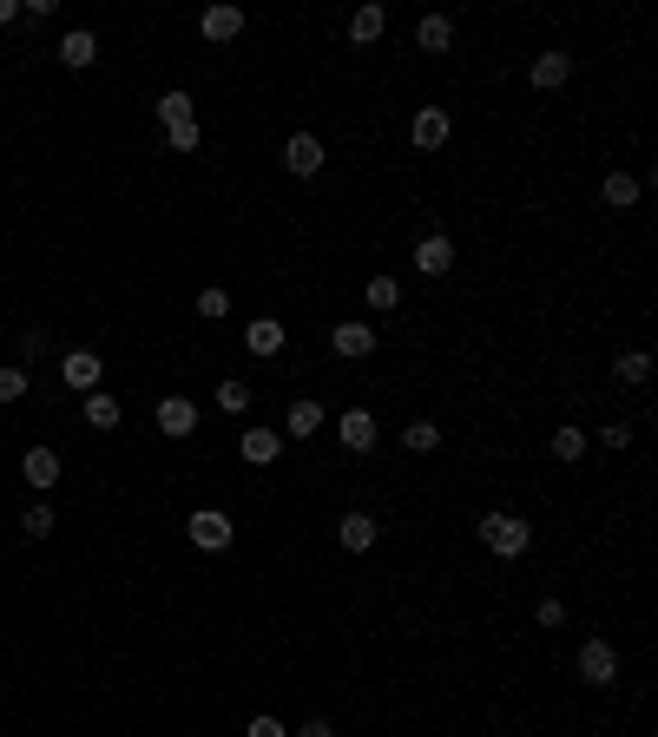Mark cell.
<instances>
[{"label": "cell", "instance_id": "6da1fadb", "mask_svg": "<svg viewBox=\"0 0 658 737\" xmlns=\"http://www.w3.org/2000/svg\"><path fill=\"white\" fill-rule=\"evenodd\" d=\"M481 540H487V553H501V560H520V553L533 547V527H527L520 514H507V507H501V514H487V520H481Z\"/></svg>", "mask_w": 658, "mask_h": 737}, {"label": "cell", "instance_id": "7a4b0ae2", "mask_svg": "<svg viewBox=\"0 0 658 737\" xmlns=\"http://www.w3.org/2000/svg\"><path fill=\"white\" fill-rule=\"evenodd\" d=\"M185 534H191V547H204V553H224L231 547V514H224V507H198V514L185 520Z\"/></svg>", "mask_w": 658, "mask_h": 737}, {"label": "cell", "instance_id": "3957f363", "mask_svg": "<svg viewBox=\"0 0 658 737\" xmlns=\"http://www.w3.org/2000/svg\"><path fill=\"white\" fill-rule=\"evenodd\" d=\"M283 172L316 178L323 172V139H316V132H290V139H283Z\"/></svg>", "mask_w": 658, "mask_h": 737}, {"label": "cell", "instance_id": "277c9868", "mask_svg": "<svg viewBox=\"0 0 658 737\" xmlns=\"http://www.w3.org/2000/svg\"><path fill=\"white\" fill-rule=\"evenodd\" d=\"M336 441H343L349 455H369V448H376V415H369V408H343V415H336Z\"/></svg>", "mask_w": 658, "mask_h": 737}, {"label": "cell", "instance_id": "5b68a950", "mask_svg": "<svg viewBox=\"0 0 658 737\" xmlns=\"http://www.w3.org/2000/svg\"><path fill=\"white\" fill-rule=\"evenodd\" d=\"M158 435H172V441L198 435V402H191V395H165V402H158Z\"/></svg>", "mask_w": 658, "mask_h": 737}, {"label": "cell", "instance_id": "8992f818", "mask_svg": "<svg viewBox=\"0 0 658 737\" xmlns=\"http://www.w3.org/2000/svg\"><path fill=\"white\" fill-rule=\"evenodd\" d=\"M580 678L586 685H612V678H619V652H612L606 639H586L580 645Z\"/></svg>", "mask_w": 658, "mask_h": 737}, {"label": "cell", "instance_id": "52a82bcc", "mask_svg": "<svg viewBox=\"0 0 658 737\" xmlns=\"http://www.w3.org/2000/svg\"><path fill=\"white\" fill-rule=\"evenodd\" d=\"M99 376H106V362H99L93 349H73V356L60 362V382H66V389H79V395H93Z\"/></svg>", "mask_w": 658, "mask_h": 737}, {"label": "cell", "instance_id": "ba28073f", "mask_svg": "<svg viewBox=\"0 0 658 737\" xmlns=\"http://www.w3.org/2000/svg\"><path fill=\"white\" fill-rule=\"evenodd\" d=\"M448 132H455V126H448V112H441V106H422L415 119H408V139L422 145V152H441V145H448Z\"/></svg>", "mask_w": 658, "mask_h": 737}, {"label": "cell", "instance_id": "9c48e42d", "mask_svg": "<svg viewBox=\"0 0 658 737\" xmlns=\"http://www.w3.org/2000/svg\"><path fill=\"white\" fill-rule=\"evenodd\" d=\"M329 349L343 362H362V356H376V330H369V323H336V330H329Z\"/></svg>", "mask_w": 658, "mask_h": 737}, {"label": "cell", "instance_id": "30bf717a", "mask_svg": "<svg viewBox=\"0 0 658 737\" xmlns=\"http://www.w3.org/2000/svg\"><path fill=\"white\" fill-rule=\"evenodd\" d=\"M415 270H422V277H448V270H455V237H422V244H415Z\"/></svg>", "mask_w": 658, "mask_h": 737}, {"label": "cell", "instance_id": "8fae6325", "mask_svg": "<svg viewBox=\"0 0 658 737\" xmlns=\"http://www.w3.org/2000/svg\"><path fill=\"white\" fill-rule=\"evenodd\" d=\"M237 455L251 461V468H270V461L283 455V435H277V428H244V441H237Z\"/></svg>", "mask_w": 658, "mask_h": 737}, {"label": "cell", "instance_id": "7c38bea8", "mask_svg": "<svg viewBox=\"0 0 658 737\" xmlns=\"http://www.w3.org/2000/svg\"><path fill=\"white\" fill-rule=\"evenodd\" d=\"M20 474H27L33 494H47V487L60 481V455H53V448H27V455H20Z\"/></svg>", "mask_w": 658, "mask_h": 737}, {"label": "cell", "instance_id": "4fadbf2b", "mask_svg": "<svg viewBox=\"0 0 658 737\" xmlns=\"http://www.w3.org/2000/svg\"><path fill=\"white\" fill-rule=\"evenodd\" d=\"M566 79H573V53H540V60H533V86H540V93H560Z\"/></svg>", "mask_w": 658, "mask_h": 737}, {"label": "cell", "instance_id": "5bb4252c", "mask_svg": "<svg viewBox=\"0 0 658 737\" xmlns=\"http://www.w3.org/2000/svg\"><path fill=\"white\" fill-rule=\"evenodd\" d=\"M329 415H323V402H310V395H303V402H290V415H283V435H297V441H310L316 428H323Z\"/></svg>", "mask_w": 658, "mask_h": 737}, {"label": "cell", "instance_id": "9a60e30c", "mask_svg": "<svg viewBox=\"0 0 658 737\" xmlns=\"http://www.w3.org/2000/svg\"><path fill=\"white\" fill-rule=\"evenodd\" d=\"M198 33L204 40H237V33H244V14H237V7H204Z\"/></svg>", "mask_w": 658, "mask_h": 737}, {"label": "cell", "instance_id": "2e32d148", "mask_svg": "<svg viewBox=\"0 0 658 737\" xmlns=\"http://www.w3.org/2000/svg\"><path fill=\"white\" fill-rule=\"evenodd\" d=\"M415 47H422V53H448V47H455V20H448V14H428L422 27H415Z\"/></svg>", "mask_w": 658, "mask_h": 737}, {"label": "cell", "instance_id": "e0dca14e", "mask_svg": "<svg viewBox=\"0 0 658 737\" xmlns=\"http://www.w3.org/2000/svg\"><path fill=\"white\" fill-rule=\"evenodd\" d=\"M336 540H343L349 553H369V547H376V520H369V514H343V520H336Z\"/></svg>", "mask_w": 658, "mask_h": 737}, {"label": "cell", "instance_id": "ac0fdd59", "mask_svg": "<svg viewBox=\"0 0 658 737\" xmlns=\"http://www.w3.org/2000/svg\"><path fill=\"white\" fill-rule=\"evenodd\" d=\"M244 343H251V356H277V349H283V323H277V316H251Z\"/></svg>", "mask_w": 658, "mask_h": 737}, {"label": "cell", "instance_id": "d6986e66", "mask_svg": "<svg viewBox=\"0 0 658 737\" xmlns=\"http://www.w3.org/2000/svg\"><path fill=\"white\" fill-rule=\"evenodd\" d=\"M158 119H165V132L198 126V99H191V93H165V99H158Z\"/></svg>", "mask_w": 658, "mask_h": 737}, {"label": "cell", "instance_id": "ffe728a7", "mask_svg": "<svg viewBox=\"0 0 658 737\" xmlns=\"http://www.w3.org/2000/svg\"><path fill=\"white\" fill-rule=\"evenodd\" d=\"M60 60H66V66H93V60H99V40H93L86 27H73V33L60 40Z\"/></svg>", "mask_w": 658, "mask_h": 737}, {"label": "cell", "instance_id": "44dd1931", "mask_svg": "<svg viewBox=\"0 0 658 737\" xmlns=\"http://www.w3.org/2000/svg\"><path fill=\"white\" fill-rule=\"evenodd\" d=\"M382 27H389V14H382V7H356V20H349V40H356V47H369V40H382Z\"/></svg>", "mask_w": 658, "mask_h": 737}, {"label": "cell", "instance_id": "7402d4cb", "mask_svg": "<svg viewBox=\"0 0 658 737\" xmlns=\"http://www.w3.org/2000/svg\"><path fill=\"white\" fill-rule=\"evenodd\" d=\"M612 376H619V382H632V389H639V382L652 376V356H645V349H619V362H612Z\"/></svg>", "mask_w": 658, "mask_h": 737}, {"label": "cell", "instance_id": "603a6c76", "mask_svg": "<svg viewBox=\"0 0 658 737\" xmlns=\"http://www.w3.org/2000/svg\"><path fill=\"white\" fill-rule=\"evenodd\" d=\"M86 422H93L99 435H106V428H119V402H112L106 389H93V395H86Z\"/></svg>", "mask_w": 658, "mask_h": 737}, {"label": "cell", "instance_id": "cb8c5ba5", "mask_svg": "<svg viewBox=\"0 0 658 737\" xmlns=\"http://www.w3.org/2000/svg\"><path fill=\"white\" fill-rule=\"evenodd\" d=\"M606 204H612V211L639 204V178H632V172H612V178H606Z\"/></svg>", "mask_w": 658, "mask_h": 737}, {"label": "cell", "instance_id": "d4e9b609", "mask_svg": "<svg viewBox=\"0 0 658 737\" xmlns=\"http://www.w3.org/2000/svg\"><path fill=\"white\" fill-rule=\"evenodd\" d=\"M580 455H586V435H580V428H573V422L553 428V461H580Z\"/></svg>", "mask_w": 658, "mask_h": 737}, {"label": "cell", "instance_id": "484cf974", "mask_svg": "<svg viewBox=\"0 0 658 737\" xmlns=\"http://www.w3.org/2000/svg\"><path fill=\"white\" fill-rule=\"evenodd\" d=\"M20 527H27V540H47L53 527H60V520H53V507H47V501H33L27 514H20Z\"/></svg>", "mask_w": 658, "mask_h": 737}, {"label": "cell", "instance_id": "4316f807", "mask_svg": "<svg viewBox=\"0 0 658 737\" xmlns=\"http://www.w3.org/2000/svg\"><path fill=\"white\" fill-rule=\"evenodd\" d=\"M218 408H224V415H244V408H251V389H244V382H218Z\"/></svg>", "mask_w": 658, "mask_h": 737}, {"label": "cell", "instance_id": "83f0119b", "mask_svg": "<svg viewBox=\"0 0 658 737\" xmlns=\"http://www.w3.org/2000/svg\"><path fill=\"white\" fill-rule=\"evenodd\" d=\"M408 448H415V455H435V448H441V428L435 422H408Z\"/></svg>", "mask_w": 658, "mask_h": 737}, {"label": "cell", "instance_id": "f1b7e54d", "mask_svg": "<svg viewBox=\"0 0 658 737\" xmlns=\"http://www.w3.org/2000/svg\"><path fill=\"white\" fill-rule=\"evenodd\" d=\"M395 303H402L395 277H369V310H395Z\"/></svg>", "mask_w": 658, "mask_h": 737}, {"label": "cell", "instance_id": "f546056e", "mask_svg": "<svg viewBox=\"0 0 658 737\" xmlns=\"http://www.w3.org/2000/svg\"><path fill=\"white\" fill-rule=\"evenodd\" d=\"M27 395V369H0V402H20Z\"/></svg>", "mask_w": 658, "mask_h": 737}, {"label": "cell", "instance_id": "4dcf8cb0", "mask_svg": "<svg viewBox=\"0 0 658 737\" xmlns=\"http://www.w3.org/2000/svg\"><path fill=\"white\" fill-rule=\"evenodd\" d=\"M198 316H231V297L224 290H198Z\"/></svg>", "mask_w": 658, "mask_h": 737}, {"label": "cell", "instance_id": "1f68e13d", "mask_svg": "<svg viewBox=\"0 0 658 737\" xmlns=\"http://www.w3.org/2000/svg\"><path fill=\"white\" fill-rule=\"evenodd\" d=\"M626 441H632V428H626V422H606V428H599V448H612V455H619Z\"/></svg>", "mask_w": 658, "mask_h": 737}, {"label": "cell", "instance_id": "d6a6232c", "mask_svg": "<svg viewBox=\"0 0 658 737\" xmlns=\"http://www.w3.org/2000/svg\"><path fill=\"white\" fill-rule=\"evenodd\" d=\"M533 619H540V626H566V606H560V599H540V612H533Z\"/></svg>", "mask_w": 658, "mask_h": 737}, {"label": "cell", "instance_id": "836d02e7", "mask_svg": "<svg viewBox=\"0 0 658 737\" xmlns=\"http://www.w3.org/2000/svg\"><path fill=\"white\" fill-rule=\"evenodd\" d=\"M172 139V152H198V126H178V132H165Z\"/></svg>", "mask_w": 658, "mask_h": 737}, {"label": "cell", "instance_id": "e575fe53", "mask_svg": "<svg viewBox=\"0 0 658 737\" xmlns=\"http://www.w3.org/2000/svg\"><path fill=\"white\" fill-rule=\"evenodd\" d=\"M251 737H290V731H283L277 718H251Z\"/></svg>", "mask_w": 658, "mask_h": 737}, {"label": "cell", "instance_id": "d590c367", "mask_svg": "<svg viewBox=\"0 0 658 737\" xmlns=\"http://www.w3.org/2000/svg\"><path fill=\"white\" fill-rule=\"evenodd\" d=\"M303 737H336V731H329V718H303Z\"/></svg>", "mask_w": 658, "mask_h": 737}, {"label": "cell", "instance_id": "8d00e7d4", "mask_svg": "<svg viewBox=\"0 0 658 737\" xmlns=\"http://www.w3.org/2000/svg\"><path fill=\"white\" fill-rule=\"evenodd\" d=\"M14 14H20V0H0V27H7Z\"/></svg>", "mask_w": 658, "mask_h": 737}]
</instances>
